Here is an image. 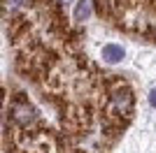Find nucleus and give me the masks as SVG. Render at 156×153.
<instances>
[{"instance_id":"nucleus-1","label":"nucleus","mask_w":156,"mask_h":153,"mask_svg":"<svg viewBox=\"0 0 156 153\" xmlns=\"http://www.w3.org/2000/svg\"><path fill=\"white\" fill-rule=\"evenodd\" d=\"M100 58L110 65H117L126 58V49L121 44H117V42H107V44L100 49Z\"/></svg>"},{"instance_id":"nucleus-2","label":"nucleus","mask_w":156,"mask_h":153,"mask_svg":"<svg viewBox=\"0 0 156 153\" xmlns=\"http://www.w3.org/2000/svg\"><path fill=\"white\" fill-rule=\"evenodd\" d=\"M12 116L21 125H28V123H33L37 118V116H35V109H33L28 102H14L12 104Z\"/></svg>"},{"instance_id":"nucleus-3","label":"nucleus","mask_w":156,"mask_h":153,"mask_svg":"<svg viewBox=\"0 0 156 153\" xmlns=\"http://www.w3.org/2000/svg\"><path fill=\"white\" fill-rule=\"evenodd\" d=\"M93 12V2L91 0H77L75 5V21H86Z\"/></svg>"},{"instance_id":"nucleus-4","label":"nucleus","mask_w":156,"mask_h":153,"mask_svg":"<svg viewBox=\"0 0 156 153\" xmlns=\"http://www.w3.org/2000/svg\"><path fill=\"white\" fill-rule=\"evenodd\" d=\"M23 2H26V0H7V7H9V12H14V9H19Z\"/></svg>"},{"instance_id":"nucleus-5","label":"nucleus","mask_w":156,"mask_h":153,"mask_svg":"<svg viewBox=\"0 0 156 153\" xmlns=\"http://www.w3.org/2000/svg\"><path fill=\"white\" fill-rule=\"evenodd\" d=\"M149 104H151V107L156 109V86H154V88L149 90Z\"/></svg>"},{"instance_id":"nucleus-6","label":"nucleus","mask_w":156,"mask_h":153,"mask_svg":"<svg viewBox=\"0 0 156 153\" xmlns=\"http://www.w3.org/2000/svg\"><path fill=\"white\" fill-rule=\"evenodd\" d=\"M56 2H61V5H70L72 0H56Z\"/></svg>"}]
</instances>
